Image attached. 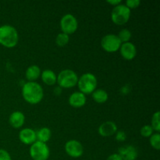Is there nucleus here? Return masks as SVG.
<instances>
[{
    "instance_id": "nucleus-1",
    "label": "nucleus",
    "mask_w": 160,
    "mask_h": 160,
    "mask_svg": "<svg viewBox=\"0 0 160 160\" xmlns=\"http://www.w3.org/2000/svg\"><path fill=\"white\" fill-rule=\"evenodd\" d=\"M22 96L30 104H38L44 97V91L42 86L35 81H28L22 88Z\"/></svg>"
},
{
    "instance_id": "nucleus-2",
    "label": "nucleus",
    "mask_w": 160,
    "mask_h": 160,
    "mask_svg": "<svg viewBox=\"0 0 160 160\" xmlns=\"http://www.w3.org/2000/svg\"><path fill=\"white\" fill-rule=\"evenodd\" d=\"M19 34L13 26L5 24L0 27V45L6 48H13L17 45Z\"/></svg>"
},
{
    "instance_id": "nucleus-3",
    "label": "nucleus",
    "mask_w": 160,
    "mask_h": 160,
    "mask_svg": "<svg viewBox=\"0 0 160 160\" xmlns=\"http://www.w3.org/2000/svg\"><path fill=\"white\" fill-rule=\"evenodd\" d=\"M98 81L95 75L92 73H85L78 78V86L84 95L92 94L96 89Z\"/></svg>"
},
{
    "instance_id": "nucleus-4",
    "label": "nucleus",
    "mask_w": 160,
    "mask_h": 160,
    "mask_svg": "<svg viewBox=\"0 0 160 160\" xmlns=\"http://www.w3.org/2000/svg\"><path fill=\"white\" fill-rule=\"evenodd\" d=\"M78 74L73 70L66 69L59 72L56 82L62 88H71L78 84Z\"/></svg>"
},
{
    "instance_id": "nucleus-5",
    "label": "nucleus",
    "mask_w": 160,
    "mask_h": 160,
    "mask_svg": "<svg viewBox=\"0 0 160 160\" xmlns=\"http://www.w3.org/2000/svg\"><path fill=\"white\" fill-rule=\"evenodd\" d=\"M131 17V9L124 4H120L114 6L111 12L112 21L117 25H123L129 20Z\"/></svg>"
},
{
    "instance_id": "nucleus-6",
    "label": "nucleus",
    "mask_w": 160,
    "mask_h": 160,
    "mask_svg": "<svg viewBox=\"0 0 160 160\" xmlns=\"http://www.w3.org/2000/svg\"><path fill=\"white\" fill-rule=\"evenodd\" d=\"M49 155V148L45 143L36 141L31 145L30 156L34 160H47Z\"/></svg>"
},
{
    "instance_id": "nucleus-7",
    "label": "nucleus",
    "mask_w": 160,
    "mask_h": 160,
    "mask_svg": "<svg viewBox=\"0 0 160 160\" xmlns=\"http://www.w3.org/2000/svg\"><path fill=\"white\" fill-rule=\"evenodd\" d=\"M122 42L119 39L118 36L113 34L105 35L102 38V48L107 52H115L120 49Z\"/></svg>"
},
{
    "instance_id": "nucleus-8",
    "label": "nucleus",
    "mask_w": 160,
    "mask_h": 160,
    "mask_svg": "<svg viewBox=\"0 0 160 160\" xmlns=\"http://www.w3.org/2000/svg\"><path fill=\"white\" fill-rule=\"evenodd\" d=\"M60 28L62 33L67 34H73L78 28V22L73 14H65L60 20Z\"/></svg>"
},
{
    "instance_id": "nucleus-9",
    "label": "nucleus",
    "mask_w": 160,
    "mask_h": 160,
    "mask_svg": "<svg viewBox=\"0 0 160 160\" xmlns=\"http://www.w3.org/2000/svg\"><path fill=\"white\" fill-rule=\"evenodd\" d=\"M65 151L70 157L79 158L84 153V148L78 141L70 140L65 144Z\"/></svg>"
},
{
    "instance_id": "nucleus-10",
    "label": "nucleus",
    "mask_w": 160,
    "mask_h": 160,
    "mask_svg": "<svg viewBox=\"0 0 160 160\" xmlns=\"http://www.w3.org/2000/svg\"><path fill=\"white\" fill-rule=\"evenodd\" d=\"M120 52L123 58L127 60H131L134 59L137 55V48L136 46L131 42L122 43L120 48Z\"/></svg>"
},
{
    "instance_id": "nucleus-11",
    "label": "nucleus",
    "mask_w": 160,
    "mask_h": 160,
    "mask_svg": "<svg viewBox=\"0 0 160 160\" xmlns=\"http://www.w3.org/2000/svg\"><path fill=\"white\" fill-rule=\"evenodd\" d=\"M19 138L24 145H32L37 141L36 132L31 128H23L19 133Z\"/></svg>"
},
{
    "instance_id": "nucleus-12",
    "label": "nucleus",
    "mask_w": 160,
    "mask_h": 160,
    "mask_svg": "<svg viewBox=\"0 0 160 160\" xmlns=\"http://www.w3.org/2000/svg\"><path fill=\"white\" fill-rule=\"evenodd\" d=\"M117 131V126L114 122L106 121L98 127V132L102 137H109L115 134Z\"/></svg>"
},
{
    "instance_id": "nucleus-13",
    "label": "nucleus",
    "mask_w": 160,
    "mask_h": 160,
    "mask_svg": "<svg viewBox=\"0 0 160 160\" xmlns=\"http://www.w3.org/2000/svg\"><path fill=\"white\" fill-rule=\"evenodd\" d=\"M118 154L123 160H135L138 156V152L135 147L133 145H128L119 148Z\"/></svg>"
},
{
    "instance_id": "nucleus-14",
    "label": "nucleus",
    "mask_w": 160,
    "mask_h": 160,
    "mask_svg": "<svg viewBox=\"0 0 160 160\" xmlns=\"http://www.w3.org/2000/svg\"><path fill=\"white\" fill-rule=\"evenodd\" d=\"M86 96L81 92H75L69 97V104L73 108H81L85 105Z\"/></svg>"
},
{
    "instance_id": "nucleus-15",
    "label": "nucleus",
    "mask_w": 160,
    "mask_h": 160,
    "mask_svg": "<svg viewBox=\"0 0 160 160\" xmlns=\"http://www.w3.org/2000/svg\"><path fill=\"white\" fill-rule=\"evenodd\" d=\"M9 122L11 126L14 128H20L24 124L25 116L20 111H14L10 114Z\"/></svg>"
},
{
    "instance_id": "nucleus-16",
    "label": "nucleus",
    "mask_w": 160,
    "mask_h": 160,
    "mask_svg": "<svg viewBox=\"0 0 160 160\" xmlns=\"http://www.w3.org/2000/svg\"><path fill=\"white\" fill-rule=\"evenodd\" d=\"M41 76H42V81L47 85H54L57 81V76L55 72L48 69L43 70L41 73Z\"/></svg>"
},
{
    "instance_id": "nucleus-17",
    "label": "nucleus",
    "mask_w": 160,
    "mask_h": 160,
    "mask_svg": "<svg viewBox=\"0 0 160 160\" xmlns=\"http://www.w3.org/2000/svg\"><path fill=\"white\" fill-rule=\"evenodd\" d=\"M26 78L29 81H34L41 76V69L37 65H31L27 69L25 73Z\"/></svg>"
},
{
    "instance_id": "nucleus-18",
    "label": "nucleus",
    "mask_w": 160,
    "mask_h": 160,
    "mask_svg": "<svg viewBox=\"0 0 160 160\" xmlns=\"http://www.w3.org/2000/svg\"><path fill=\"white\" fill-rule=\"evenodd\" d=\"M92 95L94 101L97 103H104L109 98V95H108L107 92L101 88L95 89L92 93Z\"/></svg>"
},
{
    "instance_id": "nucleus-19",
    "label": "nucleus",
    "mask_w": 160,
    "mask_h": 160,
    "mask_svg": "<svg viewBox=\"0 0 160 160\" xmlns=\"http://www.w3.org/2000/svg\"><path fill=\"white\" fill-rule=\"evenodd\" d=\"M52 137V132L51 130L48 128H42L39 129L38 131L36 132V138H37V141L46 144L47 142L50 140Z\"/></svg>"
},
{
    "instance_id": "nucleus-20",
    "label": "nucleus",
    "mask_w": 160,
    "mask_h": 160,
    "mask_svg": "<svg viewBox=\"0 0 160 160\" xmlns=\"http://www.w3.org/2000/svg\"><path fill=\"white\" fill-rule=\"evenodd\" d=\"M69 41H70V37L68 34L62 32L58 34L56 38V43L59 47H63L67 45L69 43Z\"/></svg>"
},
{
    "instance_id": "nucleus-21",
    "label": "nucleus",
    "mask_w": 160,
    "mask_h": 160,
    "mask_svg": "<svg viewBox=\"0 0 160 160\" xmlns=\"http://www.w3.org/2000/svg\"><path fill=\"white\" fill-rule=\"evenodd\" d=\"M117 36H118L119 39H120L122 43H125V42H130V40L131 38V36H132V34H131L130 30L124 28V29L121 30L119 32Z\"/></svg>"
},
{
    "instance_id": "nucleus-22",
    "label": "nucleus",
    "mask_w": 160,
    "mask_h": 160,
    "mask_svg": "<svg viewBox=\"0 0 160 160\" xmlns=\"http://www.w3.org/2000/svg\"><path fill=\"white\" fill-rule=\"evenodd\" d=\"M151 127L152 128L153 131L159 133L160 131V122H159V111L155 112L152 117Z\"/></svg>"
},
{
    "instance_id": "nucleus-23",
    "label": "nucleus",
    "mask_w": 160,
    "mask_h": 160,
    "mask_svg": "<svg viewBox=\"0 0 160 160\" xmlns=\"http://www.w3.org/2000/svg\"><path fill=\"white\" fill-rule=\"evenodd\" d=\"M150 145L154 149L159 150L160 149V134L159 133H156L152 134L150 137L149 139Z\"/></svg>"
},
{
    "instance_id": "nucleus-24",
    "label": "nucleus",
    "mask_w": 160,
    "mask_h": 160,
    "mask_svg": "<svg viewBox=\"0 0 160 160\" xmlns=\"http://www.w3.org/2000/svg\"><path fill=\"white\" fill-rule=\"evenodd\" d=\"M140 133L144 138H150L153 134V129L151 125H145L141 128Z\"/></svg>"
},
{
    "instance_id": "nucleus-25",
    "label": "nucleus",
    "mask_w": 160,
    "mask_h": 160,
    "mask_svg": "<svg viewBox=\"0 0 160 160\" xmlns=\"http://www.w3.org/2000/svg\"><path fill=\"white\" fill-rule=\"evenodd\" d=\"M141 4L140 0H127L126 6H128L130 9L138 8Z\"/></svg>"
},
{
    "instance_id": "nucleus-26",
    "label": "nucleus",
    "mask_w": 160,
    "mask_h": 160,
    "mask_svg": "<svg viewBox=\"0 0 160 160\" xmlns=\"http://www.w3.org/2000/svg\"><path fill=\"white\" fill-rule=\"evenodd\" d=\"M116 140L118 142H124L127 139V134L123 131H117L116 133Z\"/></svg>"
},
{
    "instance_id": "nucleus-27",
    "label": "nucleus",
    "mask_w": 160,
    "mask_h": 160,
    "mask_svg": "<svg viewBox=\"0 0 160 160\" xmlns=\"http://www.w3.org/2000/svg\"><path fill=\"white\" fill-rule=\"evenodd\" d=\"M0 160H12L10 154L5 149H0Z\"/></svg>"
},
{
    "instance_id": "nucleus-28",
    "label": "nucleus",
    "mask_w": 160,
    "mask_h": 160,
    "mask_svg": "<svg viewBox=\"0 0 160 160\" xmlns=\"http://www.w3.org/2000/svg\"><path fill=\"white\" fill-rule=\"evenodd\" d=\"M106 160H123V159L118 153H114V154L110 155Z\"/></svg>"
},
{
    "instance_id": "nucleus-29",
    "label": "nucleus",
    "mask_w": 160,
    "mask_h": 160,
    "mask_svg": "<svg viewBox=\"0 0 160 160\" xmlns=\"http://www.w3.org/2000/svg\"><path fill=\"white\" fill-rule=\"evenodd\" d=\"M107 2L109 3V4L112 5V6H118V5L121 4L122 2L120 1V0H110V1H109V0H108Z\"/></svg>"
},
{
    "instance_id": "nucleus-30",
    "label": "nucleus",
    "mask_w": 160,
    "mask_h": 160,
    "mask_svg": "<svg viewBox=\"0 0 160 160\" xmlns=\"http://www.w3.org/2000/svg\"><path fill=\"white\" fill-rule=\"evenodd\" d=\"M54 93L56 94V95H61V93H62V88H60L59 86V87H56L54 88Z\"/></svg>"
}]
</instances>
